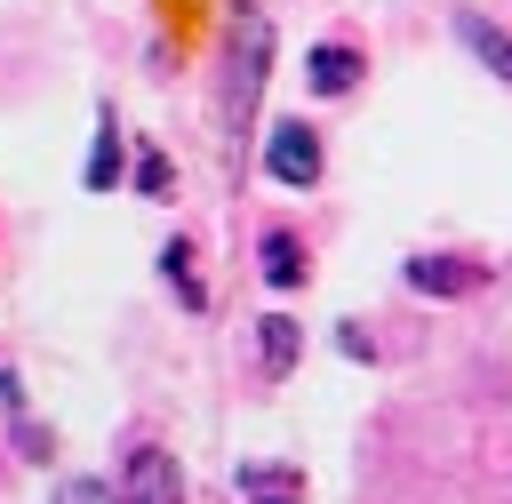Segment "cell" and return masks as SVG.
<instances>
[{
  "instance_id": "obj_9",
  "label": "cell",
  "mask_w": 512,
  "mask_h": 504,
  "mask_svg": "<svg viewBox=\"0 0 512 504\" xmlns=\"http://www.w3.org/2000/svg\"><path fill=\"white\" fill-rule=\"evenodd\" d=\"M240 496L248 504H304V472L296 464H248L240 472Z\"/></svg>"
},
{
  "instance_id": "obj_6",
  "label": "cell",
  "mask_w": 512,
  "mask_h": 504,
  "mask_svg": "<svg viewBox=\"0 0 512 504\" xmlns=\"http://www.w3.org/2000/svg\"><path fill=\"white\" fill-rule=\"evenodd\" d=\"M296 352H304V328H296L288 312H264V320H256V368L280 384V376L296 368Z\"/></svg>"
},
{
  "instance_id": "obj_8",
  "label": "cell",
  "mask_w": 512,
  "mask_h": 504,
  "mask_svg": "<svg viewBox=\"0 0 512 504\" xmlns=\"http://www.w3.org/2000/svg\"><path fill=\"white\" fill-rule=\"evenodd\" d=\"M480 272L472 264H456V256H408V288L416 296H464Z\"/></svg>"
},
{
  "instance_id": "obj_7",
  "label": "cell",
  "mask_w": 512,
  "mask_h": 504,
  "mask_svg": "<svg viewBox=\"0 0 512 504\" xmlns=\"http://www.w3.org/2000/svg\"><path fill=\"white\" fill-rule=\"evenodd\" d=\"M256 264H264V280H272V288H304V240H296V232H280V224H272V232L256 240Z\"/></svg>"
},
{
  "instance_id": "obj_4",
  "label": "cell",
  "mask_w": 512,
  "mask_h": 504,
  "mask_svg": "<svg viewBox=\"0 0 512 504\" xmlns=\"http://www.w3.org/2000/svg\"><path fill=\"white\" fill-rule=\"evenodd\" d=\"M304 80H312V96H352V88H360V48L320 40V48L304 56Z\"/></svg>"
},
{
  "instance_id": "obj_10",
  "label": "cell",
  "mask_w": 512,
  "mask_h": 504,
  "mask_svg": "<svg viewBox=\"0 0 512 504\" xmlns=\"http://www.w3.org/2000/svg\"><path fill=\"white\" fill-rule=\"evenodd\" d=\"M160 272H168V288H176L184 312L208 304V288H200V272H192V240H168V248H160Z\"/></svg>"
},
{
  "instance_id": "obj_13",
  "label": "cell",
  "mask_w": 512,
  "mask_h": 504,
  "mask_svg": "<svg viewBox=\"0 0 512 504\" xmlns=\"http://www.w3.org/2000/svg\"><path fill=\"white\" fill-rule=\"evenodd\" d=\"M136 192H152V200H160V192H168V160H160V152H152V144H144V152H136Z\"/></svg>"
},
{
  "instance_id": "obj_3",
  "label": "cell",
  "mask_w": 512,
  "mask_h": 504,
  "mask_svg": "<svg viewBox=\"0 0 512 504\" xmlns=\"http://www.w3.org/2000/svg\"><path fill=\"white\" fill-rule=\"evenodd\" d=\"M120 496H128V504H184L176 456H168V448H136L128 472H120Z\"/></svg>"
},
{
  "instance_id": "obj_5",
  "label": "cell",
  "mask_w": 512,
  "mask_h": 504,
  "mask_svg": "<svg viewBox=\"0 0 512 504\" xmlns=\"http://www.w3.org/2000/svg\"><path fill=\"white\" fill-rule=\"evenodd\" d=\"M456 40H464V48H472L504 88H512V32H504V24H488L480 8H456Z\"/></svg>"
},
{
  "instance_id": "obj_2",
  "label": "cell",
  "mask_w": 512,
  "mask_h": 504,
  "mask_svg": "<svg viewBox=\"0 0 512 504\" xmlns=\"http://www.w3.org/2000/svg\"><path fill=\"white\" fill-rule=\"evenodd\" d=\"M264 168H272L280 184H296V192L320 184V136H312L304 120H280V128L264 136Z\"/></svg>"
},
{
  "instance_id": "obj_12",
  "label": "cell",
  "mask_w": 512,
  "mask_h": 504,
  "mask_svg": "<svg viewBox=\"0 0 512 504\" xmlns=\"http://www.w3.org/2000/svg\"><path fill=\"white\" fill-rule=\"evenodd\" d=\"M56 504H128L120 488H104V480H64L56 488Z\"/></svg>"
},
{
  "instance_id": "obj_1",
  "label": "cell",
  "mask_w": 512,
  "mask_h": 504,
  "mask_svg": "<svg viewBox=\"0 0 512 504\" xmlns=\"http://www.w3.org/2000/svg\"><path fill=\"white\" fill-rule=\"evenodd\" d=\"M264 64H272V16H264V8H240V16H232V48H224V128H232V136H248Z\"/></svg>"
},
{
  "instance_id": "obj_11",
  "label": "cell",
  "mask_w": 512,
  "mask_h": 504,
  "mask_svg": "<svg viewBox=\"0 0 512 504\" xmlns=\"http://www.w3.org/2000/svg\"><path fill=\"white\" fill-rule=\"evenodd\" d=\"M120 184V128H112V112L96 120V152H88V192H112Z\"/></svg>"
}]
</instances>
